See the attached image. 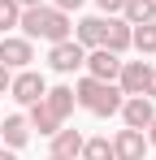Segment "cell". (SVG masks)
Masks as SVG:
<instances>
[{"label":"cell","instance_id":"cell-23","mask_svg":"<svg viewBox=\"0 0 156 160\" xmlns=\"http://www.w3.org/2000/svg\"><path fill=\"white\" fill-rule=\"evenodd\" d=\"M9 82H13V69H4V65H0V95L9 91Z\"/></svg>","mask_w":156,"mask_h":160},{"label":"cell","instance_id":"cell-3","mask_svg":"<svg viewBox=\"0 0 156 160\" xmlns=\"http://www.w3.org/2000/svg\"><path fill=\"white\" fill-rule=\"evenodd\" d=\"M44 91H48V82H44V74H35V69H18L13 74V82H9V95L18 100V104H39L44 100Z\"/></svg>","mask_w":156,"mask_h":160},{"label":"cell","instance_id":"cell-1","mask_svg":"<svg viewBox=\"0 0 156 160\" xmlns=\"http://www.w3.org/2000/svg\"><path fill=\"white\" fill-rule=\"evenodd\" d=\"M18 26H22L26 39H48V43H61V39L74 35L70 13H61V9H52V4H30V9H22Z\"/></svg>","mask_w":156,"mask_h":160},{"label":"cell","instance_id":"cell-5","mask_svg":"<svg viewBox=\"0 0 156 160\" xmlns=\"http://www.w3.org/2000/svg\"><path fill=\"white\" fill-rule=\"evenodd\" d=\"M82 56H87V48H82V43H74V35H70V39L52 43V52H48V65L56 69V74H74L78 65H82Z\"/></svg>","mask_w":156,"mask_h":160},{"label":"cell","instance_id":"cell-4","mask_svg":"<svg viewBox=\"0 0 156 160\" xmlns=\"http://www.w3.org/2000/svg\"><path fill=\"white\" fill-rule=\"evenodd\" d=\"M30 61H35V48H30L26 35H4L0 39V65L4 69H26Z\"/></svg>","mask_w":156,"mask_h":160},{"label":"cell","instance_id":"cell-19","mask_svg":"<svg viewBox=\"0 0 156 160\" xmlns=\"http://www.w3.org/2000/svg\"><path fill=\"white\" fill-rule=\"evenodd\" d=\"M18 18H22V4L18 0H0V30H13Z\"/></svg>","mask_w":156,"mask_h":160},{"label":"cell","instance_id":"cell-6","mask_svg":"<svg viewBox=\"0 0 156 160\" xmlns=\"http://www.w3.org/2000/svg\"><path fill=\"white\" fill-rule=\"evenodd\" d=\"M108 143H113V160H143L148 156V138H143V130H117L113 134V138H108Z\"/></svg>","mask_w":156,"mask_h":160},{"label":"cell","instance_id":"cell-8","mask_svg":"<svg viewBox=\"0 0 156 160\" xmlns=\"http://www.w3.org/2000/svg\"><path fill=\"white\" fill-rule=\"evenodd\" d=\"M148 61H122V69H117V87H122V95H143V87H148Z\"/></svg>","mask_w":156,"mask_h":160},{"label":"cell","instance_id":"cell-18","mask_svg":"<svg viewBox=\"0 0 156 160\" xmlns=\"http://www.w3.org/2000/svg\"><path fill=\"white\" fill-rule=\"evenodd\" d=\"M82 160H113V143L108 138H82Z\"/></svg>","mask_w":156,"mask_h":160},{"label":"cell","instance_id":"cell-25","mask_svg":"<svg viewBox=\"0 0 156 160\" xmlns=\"http://www.w3.org/2000/svg\"><path fill=\"white\" fill-rule=\"evenodd\" d=\"M0 160H18V152L13 147H0Z\"/></svg>","mask_w":156,"mask_h":160},{"label":"cell","instance_id":"cell-22","mask_svg":"<svg viewBox=\"0 0 156 160\" xmlns=\"http://www.w3.org/2000/svg\"><path fill=\"white\" fill-rule=\"evenodd\" d=\"M143 95H148V100H156V69H148V87H143Z\"/></svg>","mask_w":156,"mask_h":160},{"label":"cell","instance_id":"cell-21","mask_svg":"<svg viewBox=\"0 0 156 160\" xmlns=\"http://www.w3.org/2000/svg\"><path fill=\"white\" fill-rule=\"evenodd\" d=\"M82 0H52V9H61V13H74Z\"/></svg>","mask_w":156,"mask_h":160},{"label":"cell","instance_id":"cell-27","mask_svg":"<svg viewBox=\"0 0 156 160\" xmlns=\"http://www.w3.org/2000/svg\"><path fill=\"white\" fill-rule=\"evenodd\" d=\"M48 160H65V156H48Z\"/></svg>","mask_w":156,"mask_h":160},{"label":"cell","instance_id":"cell-15","mask_svg":"<svg viewBox=\"0 0 156 160\" xmlns=\"http://www.w3.org/2000/svg\"><path fill=\"white\" fill-rule=\"evenodd\" d=\"M78 152H82V134H78V130H65V126H61V130L52 134V156H65V160H74Z\"/></svg>","mask_w":156,"mask_h":160},{"label":"cell","instance_id":"cell-11","mask_svg":"<svg viewBox=\"0 0 156 160\" xmlns=\"http://www.w3.org/2000/svg\"><path fill=\"white\" fill-rule=\"evenodd\" d=\"M0 138H4V147H13V152H18L26 138H30V121L18 117V112H9V117L0 121Z\"/></svg>","mask_w":156,"mask_h":160},{"label":"cell","instance_id":"cell-7","mask_svg":"<svg viewBox=\"0 0 156 160\" xmlns=\"http://www.w3.org/2000/svg\"><path fill=\"white\" fill-rule=\"evenodd\" d=\"M82 65H87V74H91V78L113 82V78H117V69H122V56L108 52V48H91V52L82 56Z\"/></svg>","mask_w":156,"mask_h":160},{"label":"cell","instance_id":"cell-17","mask_svg":"<svg viewBox=\"0 0 156 160\" xmlns=\"http://www.w3.org/2000/svg\"><path fill=\"white\" fill-rule=\"evenodd\" d=\"M130 48H139L143 56H156V22L130 26Z\"/></svg>","mask_w":156,"mask_h":160},{"label":"cell","instance_id":"cell-9","mask_svg":"<svg viewBox=\"0 0 156 160\" xmlns=\"http://www.w3.org/2000/svg\"><path fill=\"white\" fill-rule=\"evenodd\" d=\"M117 112L126 117V126H130V130H148V121L156 117V108H152V100H148V95H126Z\"/></svg>","mask_w":156,"mask_h":160},{"label":"cell","instance_id":"cell-10","mask_svg":"<svg viewBox=\"0 0 156 160\" xmlns=\"http://www.w3.org/2000/svg\"><path fill=\"white\" fill-rule=\"evenodd\" d=\"M100 48H108V52H117V56L130 48V22L126 18H108L104 22V43Z\"/></svg>","mask_w":156,"mask_h":160},{"label":"cell","instance_id":"cell-26","mask_svg":"<svg viewBox=\"0 0 156 160\" xmlns=\"http://www.w3.org/2000/svg\"><path fill=\"white\" fill-rule=\"evenodd\" d=\"M18 4H22V9H30V4H44V0H18Z\"/></svg>","mask_w":156,"mask_h":160},{"label":"cell","instance_id":"cell-2","mask_svg":"<svg viewBox=\"0 0 156 160\" xmlns=\"http://www.w3.org/2000/svg\"><path fill=\"white\" fill-rule=\"evenodd\" d=\"M74 104H82L87 112H96V117H113L117 108H122V87L117 82H100V78H87L74 87Z\"/></svg>","mask_w":156,"mask_h":160},{"label":"cell","instance_id":"cell-13","mask_svg":"<svg viewBox=\"0 0 156 160\" xmlns=\"http://www.w3.org/2000/svg\"><path fill=\"white\" fill-rule=\"evenodd\" d=\"M26 121H30V126H35L39 134H48V138L61 130V126H65V121H61V117H56V112H52L44 100H39V104H30V117H26Z\"/></svg>","mask_w":156,"mask_h":160},{"label":"cell","instance_id":"cell-20","mask_svg":"<svg viewBox=\"0 0 156 160\" xmlns=\"http://www.w3.org/2000/svg\"><path fill=\"white\" fill-rule=\"evenodd\" d=\"M96 4H100L104 13H108V18H113V13H122V4H126V0H96Z\"/></svg>","mask_w":156,"mask_h":160},{"label":"cell","instance_id":"cell-14","mask_svg":"<svg viewBox=\"0 0 156 160\" xmlns=\"http://www.w3.org/2000/svg\"><path fill=\"white\" fill-rule=\"evenodd\" d=\"M44 104L65 121V117L74 112V87H48V91H44Z\"/></svg>","mask_w":156,"mask_h":160},{"label":"cell","instance_id":"cell-12","mask_svg":"<svg viewBox=\"0 0 156 160\" xmlns=\"http://www.w3.org/2000/svg\"><path fill=\"white\" fill-rule=\"evenodd\" d=\"M104 22H108V18H82L78 30H74V43H82L87 52L100 48V43H104Z\"/></svg>","mask_w":156,"mask_h":160},{"label":"cell","instance_id":"cell-16","mask_svg":"<svg viewBox=\"0 0 156 160\" xmlns=\"http://www.w3.org/2000/svg\"><path fill=\"white\" fill-rule=\"evenodd\" d=\"M122 18H126L130 26L156 22V0H126V4H122Z\"/></svg>","mask_w":156,"mask_h":160},{"label":"cell","instance_id":"cell-24","mask_svg":"<svg viewBox=\"0 0 156 160\" xmlns=\"http://www.w3.org/2000/svg\"><path fill=\"white\" fill-rule=\"evenodd\" d=\"M148 147H156V117L148 121Z\"/></svg>","mask_w":156,"mask_h":160}]
</instances>
